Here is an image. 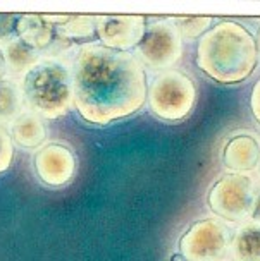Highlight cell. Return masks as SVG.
I'll use <instances>...</instances> for the list:
<instances>
[{
  "label": "cell",
  "instance_id": "6da1fadb",
  "mask_svg": "<svg viewBox=\"0 0 260 261\" xmlns=\"http://www.w3.org/2000/svg\"><path fill=\"white\" fill-rule=\"evenodd\" d=\"M73 105L86 122L107 125L136 114L147 103V76L136 55L90 43L73 67Z\"/></svg>",
  "mask_w": 260,
  "mask_h": 261
},
{
  "label": "cell",
  "instance_id": "7a4b0ae2",
  "mask_svg": "<svg viewBox=\"0 0 260 261\" xmlns=\"http://www.w3.org/2000/svg\"><path fill=\"white\" fill-rule=\"evenodd\" d=\"M257 62V40L240 22L221 21L198 40V69L221 85L243 83L253 74Z\"/></svg>",
  "mask_w": 260,
  "mask_h": 261
},
{
  "label": "cell",
  "instance_id": "3957f363",
  "mask_svg": "<svg viewBox=\"0 0 260 261\" xmlns=\"http://www.w3.org/2000/svg\"><path fill=\"white\" fill-rule=\"evenodd\" d=\"M25 105L41 119H59L73 109L71 69L57 59H41L21 81Z\"/></svg>",
  "mask_w": 260,
  "mask_h": 261
},
{
  "label": "cell",
  "instance_id": "277c9868",
  "mask_svg": "<svg viewBox=\"0 0 260 261\" xmlns=\"http://www.w3.org/2000/svg\"><path fill=\"white\" fill-rule=\"evenodd\" d=\"M147 103L157 119L164 122H179L195 109L197 86L184 72L167 69L157 74L148 85Z\"/></svg>",
  "mask_w": 260,
  "mask_h": 261
},
{
  "label": "cell",
  "instance_id": "5b68a950",
  "mask_svg": "<svg viewBox=\"0 0 260 261\" xmlns=\"http://www.w3.org/2000/svg\"><path fill=\"white\" fill-rule=\"evenodd\" d=\"M255 199V184L245 174L222 175L208 191V208L227 222H243L250 217Z\"/></svg>",
  "mask_w": 260,
  "mask_h": 261
},
{
  "label": "cell",
  "instance_id": "8992f818",
  "mask_svg": "<svg viewBox=\"0 0 260 261\" xmlns=\"http://www.w3.org/2000/svg\"><path fill=\"white\" fill-rule=\"evenodd\" d=\"M231 230L217 218H203L193 225L179 239V251L186 261H219L227 253Z\"/></svg>",
  "mask_w": 260,
  "mask_h": 261
},
{
  "label": "cell",
  "instance_id": "52a82bcc",
  "mask_svg": "<svg viewBox=\"0 0 260 261\" xmlns=\"http://www.w3.org/2000/svg\"><path fill=\"white\" fill-rule=\"evenodd\" d=\"M138 60L152 71L169 69L183 55V40L173 24V19H159L147 26L145 35L136 46Z\"/></svg>",
  "mask_w": 260,
  "mask_h": 261
},
{
  "label": "cell",
  "instance_id": "ba28073f",
  "mask_svg": "<svg viewBox=\"0 0 260 261\" xmlns=\"http://www.w3.org/2000/svg\"><path fill=\"white\" fill-rule=\"evenodd\" d=\"M33 169L40 182L49 188H62L74 179L76 156L66 144L49 143L36 151L33 158Z\"/></svg>",
  "mask_w": 260,
  "mask_h": 261
},
{
  "label": "cell",
  "instance_id": "9c48e42d",
  "mask_svg": "<svg viewBox=\"0 0 260 261\" xmlns=\"http://www.w3.org/2000/svg\"><path fill=\"white\" fill-rule=\"evenodd\" d=\"M145 21L143 16H97L95 33L102 46L128 52L140 45L147 30Z\"/></svg>",
  "mask_w": 260,
  "mask_h": 261
},
{
  "label": "cell",
  "instance_id": "30bf717a",
  "mask_svg": "<svg viewBox=\"0 0 260 261\" xmlns=\"http://www.w3.org/2000/svg\"><path fill=\"white\" fill-rule=\"evenodd\" d=\"M260 160V143L252 134H238L226 143L222 150V163L233 174L257 169Z\"/></svg>",
  "mask_w": 260,
  "mask_h": 261
},
{
  "label": "cell",
  "instance_id": "8fae6325",
  "mask_svg": "<svg viewBox=\"0 0 260 261\" xmlns=\"http://www.w3.org/2000/svg\"><path fill=\"white\" fill-rule=\"evenodd\" d=\"M11 139L19 148L35 150L47 139V125L40 115L33 112H22L11 124Z\"/></svg>",
  "mask_w": 260,
  "mask_h": 261
},
{
  "label": "cell",
  "instance_id": "7c38bea8",
  "mask_svg": "<svg viewBox=\"0 0 260 261\" xmlns=\"http://www.w3.org/2000/svg\"><path fill=\"white\" fill-rule=\"evenodd\" d=\"M17 38L41 52L57 40V33L45 16H19Z\"/></svg>",
  "mask_w": 260,
  "mask_h": 261
},
{
  "label": "cell",
  "instance_id": "4fadbf2b",
  "mask_svg": "<svg viewBox=\"0 0 260 261\" xmlns=\"http://www.w3.org/2000/svg\"><path fill=\"white\" fill-rule=\"evenodd\" d=\"M227 251L233 261H260V223L247 222L236 228Z\"/></svg>",
  "mask_w": 260,
  "mask_h": 261
},
{
  "label": "cell",
  "instance_id": "5bb4252c",
  "mask_svg": "<svg viewBox=\"0 0 260 261\" xmlns=\"http://www.w3.org/2000/svg\"><path fill=\"white\" fill-rule=\"evenodd\" d=\"M41 52L25 43L19 38H14L4 46V57H6L7 69L14 74H26L31 67L41 60Z\"/></svg>",
  "mask_w": 260,
  "mask_h": 261
},
{
  "label": "cell",
  "instance_id": "9a60e30c",
  "mask_svg": "<svg viewBox=\"0 0 260 261\" xmlns=\"http://www.w3.org/2000/svg\"><path fill=\"white\" fill-rule=\"evenodd\" d=\"M22 100L21 85L12 79H2L0 81V125L12 124L22 114Z\"/></svg>",
  "mask_w": 260,
  "mask_h": 261
},
{
  "label": "cell",
  "instance_id": "2e32d148",
  "mask_svg": "<svg viewBox=\"0 0 260 261\" xmlns=\"http://www.w3.org/2000/svg\"><path fill=\"white\" fill-rule=\"evenodd\" d=\"M97 16H67L62 24L55 26V33L64 40L90 38L95 33Z\"/></svg>",
  "mask_w": 260,
  "mask_h": 261
},
{
  "label": "cell",
  "instance_id": "e0dca14e",
  "mask_svg": "<svg viewBox=\"0 0 260 261\" xmlns=\"http://www.w3.org/2000/svg\"><path fill=\"white\" fill-rule=\"evenodd\" d=\"M173 24L181 40H195L202 38L210 30L212 17H173Z\"/></svg>",
  "mask_w": 260,
  "mask_h": 261
},
{
  "label": "cell",
  "instance_id": "ac0fdd59",
  "mask_svg": "<svg viewBox=\"0 0 260 261\" xmlns=\"http://www.w3.org/2000/svg\"><path fill=\"white\" fill-rule=\"evenodd\" d=\"M14 156V143L11 139V134L4 125H0V174L6 172L12 163Z\"/></svg>",
  "mask_w": 260,
  "mask_h": 261
},
{
  "label": "cell",
  "instance_id": "d6986e66",
  "mask_svg": "<svg viewBox=\"0 0 260 261\" xmlns=\"http://www.w3.org/2000/svg\"><path fill=\"white\" fill-rule=\"evenodd\" d=\"M17 21L19 16L16 14H0V41L9 43L17 38Z\"/></svg>",
  "mask_w": 260,
  "mask_h": 261
},
{
  "label": "cell",
  "instance_id": "ffe728a7",
  "mask_svg": "<svg viewBox=\"0 0 260 261\" xmlns=\"http://www.w3.org/2000/svg\"><path fill=\"white\" fill-rule=\"evenodd\" d=\"M250 109H252L255 120L260 124V79L255 83L252 95H250Z\"/></svg>",
  "mask_w": 260,
  "mask_h": 261
},
{
  "label": "cell",
  "instance_id": "44dd1931",
  "mask_svg": "<svg viewBox=\"0 0 260 261\" xmlns=\"http://www.w3.org/2000/svg\"><path fill=\"white\" fill-rule=\"evenodd\" d=\"M250 218H252V222L260 223V191L255 193V199H253L252 210H250Z\"/></svg>",
  "mask_w": 260,
  "mask_h": 261
},
{
  "label": "cell",
  "instance_id": "7402d4cb",
  "mask_svg": "<svg viewBox=\"0 0 260 261\" xmlns=\"http://www.w3.org/2000/svg\"><path fill=\"white\" fill-rule=\"evenodd\" d=\"M6 57H4V48L0 46V81L4 79V72H6Z\"/></svg>",
  "mask_w": 260,
  "mask_h": 261
},
{
  "label": "cell",
  "instance_id": "603a6c76",
  "mask_svg": "<svg viewBox=\"0 0 260 261\" xmlns=\"http://www.w3.org/2000/svg\"><path fill=\"white\" fill-rule=\"evenodd\" d=\"M257 50H258V55H260V28H258V33H257Z\"/></svg>",
  "mask_w": 260,
  "mask_h": 261
},
{
  "label": "cell",
  "instance_id": "cb8c5ba5",
  "mask_svg": "<svg viewBox=\"0 0 260 261\" xmlns=\"http://www.w3.org/2000/svg\"><path fill=\"white\" fill-rule=\"evenodd\" d=\"M257 172H258V175H260V160H258V165H257Z\"/></svg>",
  "mask_w": 260,
  "mask_h": 261
}]
</instances>
